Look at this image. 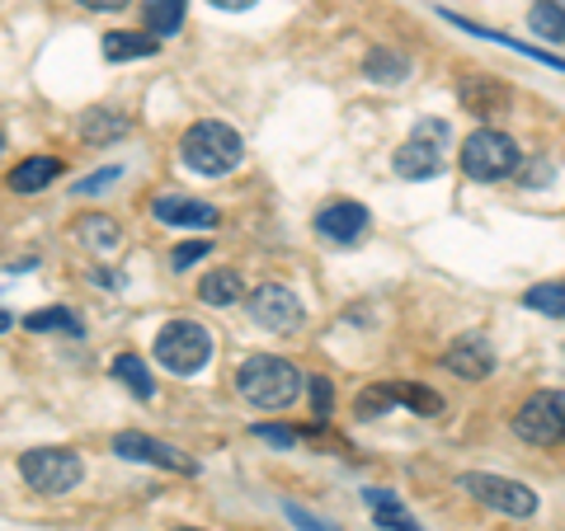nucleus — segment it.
<instances>
[{"mask_svg": "<svg viewBox=\"0 0 565 531\" xmlns=\"http://www.w3.org/2000/svg\"><path fill=\"white\" fill-rule=\"evenodd\" d=\"M236 391L259 410H288L302 395V371L282 358H269V353H255L236 367Z\"/></svg>", "mask_w": 565, "mask_h": 531, "instance_id": "f257e3e1", "label": "nucleus"}, {"mask_svg": "<svg viewBox=\"0 0 565 531\" xmlns=\"http://www.w3.org/2000/svg\"><path fill=\"white\" fill-rule=\"evenodd\" d=\"M241 137L226 128V122H193V128L180 137V161L193 170V174H207V180H217V174H232L241 165Z\"/></svg>", "mask_w": 565, "mask_h": 531, "instance_id": "f03ea898", "label": "nucleus"}, {"mask_svg": "<svg viewBox=\"0 0 565 531\" xmlns=\"http://www.w3.org/2000/svg\"><path fill=\"white\" fill-rule=\"evenodd\" d=\"M212 358V334L199 321H170L156 334V362L174 377H193Z\"/></svg>", "mask_w": 565, "mask_h": 531, "instance_id": "7ed1b4c3", "label": "nucleus"}, {"mask_svg": "<svg viewBox=\"0 0 565 531\" xmlns=\"http://www.w3.org/2000/svg\"><path fill=\"white\" fill-rule=\"evenodd\" d=\"M462 170L471 174V180H481V184L509 180V174L519 170V147H514V137H504V132H494V128L471 132L467 147H462Z\"/></svg>", "mask_w": 565, "mask_h": 531, "instance_id": "20e7f679", "label": "nucleus"}, {"mask_svg": "<svg viewBox=\"0 0 565 531\" xmlns=\"http://www.w3.org/2000/svg\"><path fill=\"white\" fill-rule=\"evenodd\" d=\"M20 475H24V485L39 494H66L81 485L85 466H81V456L66 447H33L20 456Z\"/></svg>", "mask_w": 565, "mask_h": 531, "instance_id": "39448f33", "label": "nucleus"}, {"mask_svg": "<svg viewBox=\"0 0 565 531\" xmlns=\"http://www.w3.org/2000/svg\"><path fill=\"white\" fill-rule=\"evenodd\" d=\"M457 489H467L476 503L504 512V518H533V512H537V494L527 489V485H519V480H504V475L471 470V475L457 480Z\"/></svg>", "mask_w": 565, "mask_h": 531, "instance_id": "423d86ee", "label": "nucleus"}, {"mask_svg": "<svg viewBox=\"0 0 565 531\" xmlns=\"http://www.w3.org/2000/svg\"><path fill=\"white\" fill-rule=\"evenodd\" d=\"M514 433L523 442H537V447H552L565 437V391H537L519 404L514 414Z\"/></svg>", "mask_w": 565, "mask_h": 531, "instance_id": "0eeeda50", "label": "nucleus"}, {"mask_svg": "<svg viewBox=\"0 0 565 531\" xmlns=\"http://www.w3.org/2000/svg\"><path fill=\"white\" fill-rule=\"evenodd\" d=\"M250 315L264 325V329H274V334H292V329H302V301H297L282 282H264V288L250 292Z\"/></svg>", "mask_w": 565, "mask_h": 531, "instance_id": "6e6552de", "label": "nucleus"}, {"mask_svg": "<svg viewBox=\"0 0 565 531\" xmlns=\"http://www.w3.org/2000/svg\"><path fill=\"white\" fill-rule=\"evenodd\" d=\"M114 452L122 456V462H147V466L180 470V475H193V470H199L184 452H174L170 442H156V437H147V433H118V437H114Z\"/></svg>", "mask_w": 565, "mask_h": 531, "instance_id": "1a4fd4ad", "label": "nucleus"}, {"mask_svg": "<svg viewBox=\"0 0 565 531\" xmlns=\"http://www.w3.org/2000/svg\"><path fill=\"white\" fill-rule=\"evenodd\" d=\"M367 207L363 203H349V198H340V203H326L321 212H316V231H321L326 240H334V245H353V240H363L367 236Z\"/></svg>", "mask_w": 565, "mask_h": 531, "instance_id": "9d476101", "label": "nucleus"}, {"mask_svg": "<svg viewBox=\"0 0 565 531\" xmlns=\"http://www.w3.org/2000/svg\"><path fill=\"white\" fill-rule=\"evenodd\" d=\"M444 367L462 381H486L494 371V348L486 334H462V339H452V348L444 353Z\"/></svg>", "mask_w": 565, "mask_h": 531, "instance_id": "9b49d317", "label": "nucleus"}, {"mask_svg": "<svg viewBox=\"0 0 565 531\" xmlns=\"http://www.w3.org/2000/svg\"><path fill=\"white\" fill-rule=\"evenodd\" d=\"M392 165H396L401 180H434V174L444 170V147L415 132V137L392 155Z\"/></svg>", "mask_w": 565, "mask_h": 531, "instance_id": "f8f14e48", "label": "nucleus"}, {"mask_svg": "<svg viewBox=\"0 0 565 531\" xmlns=\"http://www.w3.org/2000/svg\"><path fill=\"white\" fill-rule=\"evenodd\" d=\"M156 212V221H166V226H212L217 221V207H207L199 198H180V193H161V198L151 203Z\"/></svg>", "mask_w": 565, "mask_h": 531, "instance_id": "ddd939ff", "label": "nucleus"}, {"mask_svg": "<svg viewBox=\"0 0 565 531\" xmlns=\"http://www.w3.org/2000/svg\"><path fill=\"white\" fill-rule=\"evenodd\" d=\"M462 104L476 118H494L500 109H509V90L494 76H471L462 80Z\"/></svg>", "mask_w": 565, "mask_h": 531, "instance_id": "4468645a", "label": "nucleus"}, {"mask_svg": "<svg viewBox=\"0 0 565 531\" xmlns=\"http://www.w3.org/2000/svg\"><path fill=\"white\" fill-rule=\"evenodd\" d=\"M62 174V161L57 155H29V161H20L10 170V188L14 193H43L52 180Z\"/></svg>", "mask_w": 565, "mask_h": 531, "instance_id": "2eb2a0df", "label": "nucleus"}, {"mask_svg": "<svg viewBox=\"0 0 565 531\" xmlns=\"http://www.w3.org/2000/svg\"><path fill=\"white\" fill-rule=\"evenodd\" d=\"M161 39L156 33H104V57L109 62H132V57H156Z\"/></svg>", "mask_w": 565, "mask_h": 531, "instance_id": "dca6fc26", "label": "nucleus"}, {"mask_svg": "<svg viewBox=\"0 0 565 531\" xmlns=\"http://www.w3.org/2000/svg\"><path fill=\"white\" fill-rule=\"evenodd\" d=\"M448 24L467 29L471 39H490V43H500V47H514V52H523V57H533V62H546L552 71H565V57H552V52H546V47H527V43H519V39H504V33H494V29H481V24H471V20H462V14H448Z\"/></svg>", "mask_w": 565, "mask_h": 531, "instance_id": "f3484780", "label": "nucleus"}, {"mask_svg": "<svg viewBox=\"0 0 565 531\" xmlns=\"http://www.w3.org/2000/svg\"><path fill=\"white\" fill-rule=\"evenodd\" d=\"M199 296L207 306H236V301H245V278L236 269H217L199 282Z\"/></svg>", "mask_w": 565, "mask_h": 531, "instance_id": "a211bd4d", "label": "nucleus"}, {"mask_svg": "<svg viewBox=\"0 0 565 531\" xmlns=\"http://www.w3.org/2000/svg\"><path fill=\"white\" fill-rule=\"evenodd\" d=\"M141 24L156 39H170L184 24V0H141Z\"/></svg>", "mask_w": 565, "mask_h": 531, "instance_id": "6ab92c4d", "label": "nucleus"}, {"mask_svg": "<svg viewBox=\"0 0 565 531\" xmlns=\"http://www.w3.org/2000/svg\"><path fill=\"white\" fill-rule=\"evenodd\" d=\"M527 29L546 43H565V0H537L527 10Z\"/></svg>", "mask_w": 565, "mask_h": 531, "instance_id": "aec40b11", "label": "nucleus"}, {"mask_svg": "<svg viewBox=\"0 0 565 531\" xmlns=\"http://www.w3.org/2000/svg\"><path fill=\"white\" fill-rule=\"evenodd\" d=\"M114 377L128 386L137 400H151L156 395V381H151V371H147V362H141L137 353H118V358H114Z\"/></svg>", "mask_w": 565, "mask_h": 531, "instance_id": "412c9836", "label": "nucleus"}, {"mask_svg": "<svg viewBox=\"0 0 565 531\" xmlns=\"http://www.w3.org/2000/svg\"><path fill=\"white\" fill-rule=\"evenodd\" d=\"M122 132H128V118L114 113V109H90V113L81 118V137L85 141H114Z\"/></svg>", "mask_w": 565, "mask_h": 531, "instance_id": "4be33fe9", "label": "nucleus"}, {"mask_svg": "<svg viewBox=\"0 0 565 531\" xmlns=\"http://www.w3.org/2000/svg\"><path fill=\"white\" fill-rule=\"evenodd\" d=\"M363 71L373 76L377 85H401L405 76H411V62L405 57H396V52H367V62H363Z\"/></svg>", "mask_w": 565, "mask_h": 531, "instance_id": "5701e85b", "label": "nucleus"}, {"mask_svg": "<svg viewBox=\"0 0 565 531\" xmlns=\"http://www.w3.org/2000/svg\"><path fill=\"white\" fill-rule=\"evenodd\" d=\"M523 306L565 321V282H537V288H527V292H523Z\"/></svg>", "mask_w": 565, "mask_h": 531, "instance_id": "b1692460", "label": "nucleus"}, {"mask_svg": "<svg viewBox=\"0 0 565 531\" xmlns=\"http://www.w3.org/2000/svg\"><path fill=\"white\" fill-rule=\"evenodd\" d=\"M367 503H373V512H377V527H386V531H411L415 527L411 518H405V508L396 503L392 489H367Z\"/></svg>", "mask_w": 565, "mask_h": 531, "instance_id": "393cba45", "label": "nucleus"}, {"mask_svg": "<svg viewBox=\"0 0 565 531\" xmlns=\"http://www.w3.org/2000/svg\"><path fill=\"white\" fill-rule=\"evenodd\" d=\"M392 404H401L396 386H367V391H359V400H353V410H359V419H382Z\"/></svg>", "mask_w": 565, "mask_h": 531, "instance_id": "a878e982", "label": "nucleus"}, {"mask_svg": "<svg viewBox=\"0 0 565 531\" xmlns=\"http://www.w3.org/2000/svg\"><path fill=\"white\" fill-rule=\"evenodd\" d=\"M396 391H401V404H411V410H415L419 419H438V410H444V395H438V391H429V386L401 381Z\"/></svg>", "mask_w": 565, "mask_h": 531, "instance_id": "bb28decb", "label": "nucleus"}, {"mask_svg": "<svg viewBox=\"0 0 565 531\" xmlns=\"http://www.w3.org/2000/svg\"><path fill=\"white\" fill-rule=\"evenodd\" d=\"M24 329H33V334H43V329H62V334H71V339H81V321L71 311H33L29 321H24Z\"/></svg>", "mask_w": 565, "mask_h": 531, "instance_id": "cd10ccee", "label": "nucleus"}, {"mask_svg": "<svg viewBox=\"0 0 565 531\" xmlns=\"http://www.w3.org/2000/svg\"><path fill=\"white\" fill-rule=\"evenodd\" d=\"M207 250H212V240H184V245H174L170 250V269H193L199 259H207Z\"/></svg>", "mask_w": 565, "mask_h": 531, "instance_id": "c85d7f7f", "label": "nucleus"}, {"mask_svg": "<svg viewBox=\"0 0 565 531\" xmlns=\"http://www.w3.org/2000/svg\"><path fill=\"white\" fill-rule=\"evenodd\" d=\"M330 404H334V391H330V377H311V410L316 419H330Z\"/></svg>", "mask_w": 565, "mask_h": 531, "instance_id": "c756f323", "label": "nucleus"}, {"mask_svg": "<svg viewBox=\"0 0 565 531\" xmlns=\"http://www.w3.org/2000/svg\"><path fill=\"white\" fill-rule=\"evenodd\" d=\"M282 512H288V522H297L302 531H340V527H334V522H326V518H311V512H307L302 503H288Z\"/></svg>", "mask_w": 565, "mask_h": 531, "instance_id": "7c9ffc66", "label": "nucleus"}, {"mask_svg": "<svg viewBox=\"0 0 565 531\" xmlns=\"http://www.w3.org/2000/svg\"><path fill=\"white\" fill-rule=\"evenodd\" d=\"M81 226H85V240L118 245V231H114V221H109V217H90V221H81Z\"/></svg>", "mask_w": 565, "mask_h": 531, "instance_id": "2f4dec72", "label": "nucleus"}, {"mask_svg": "<svg viewBox=\"0 0 565 531\" xmlns=\"http://www.w3.org/2000/svg\"><path fill=\"white\" fill-rule=\"evenodd\" d=\"M255 437L274 442V447H292V442H297V433H292V429H278V423H259V429H255Z\"/></svg>", "mask_w": 565, "mask_h": 531, "instance_id": "473e14b6", "label": "nucleus"}, {"mask_svg": "<svg viewBox=\"0 0 565 531\" xmlns=\"http://www.w3.org/2000/svg\"><path fill=\"white\" fill-rule=\"evenodd\" d=\"M118 180V170L109 165V170H99V174H90V180H81L76 184V193H99V184H114Z\"/></svg>", "mask_w": 565, "mask_h": 531, "instance_id": "72a5a7b5", "label": "nucleus"}, {"mask_svg": "<svg viewBox=\"0 0 565 531\" xmlns=\"http://www.w3.org/2000/svg\"><path fill=\"white\" fill-rule=\"evenodd\" d=\"M81 6H85V10H122L128 0H81Z\"/></svg>", "mask_w": 565, "mask_h": 531, "instance_id": "f704fd0d", "label": "nucleus"}, {"mask_svg": "<svg viewBox=\"0 0 565 531\" xmlns=\"http://www.w3.org/2000/svg\"><path fill=\"white\" fill-rule=\"evenodd\" d=\"M207 6H217V10H250L255 0H207Z\"/></svg>", "mask_w": 565, "mask_h": 531, "instance_id": "c9c22d12", "label": "nucleus"}, {"mask_svg": "<svg viewBox=\"0 0 565 531\" xmlns=\"http://www.w3.org/2000/svg\"><path fill=\"white\" fill-rule=\"evenodd\" d=\"M174 531H199V527H174Z\"/></svg>", "mask_w": 565, "mask_h": 531, "instance_id": "e433bc0d", "label": "nucleus"}, {"mask_svg": "<svg viewBox=\"0 0 565 531\" xmlns=\"http://www.w3.org/2000/svg\"><path fill=\"white\" fill-rule=\"evenodd\" d=\"M411 531H419V527H411Z\"/></svg>", "mask_w": 565, "mask_h": 531, "instance_id": "4c0bfd02", "label": "nucleus"}]
</instances>
